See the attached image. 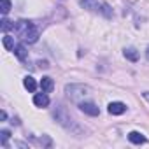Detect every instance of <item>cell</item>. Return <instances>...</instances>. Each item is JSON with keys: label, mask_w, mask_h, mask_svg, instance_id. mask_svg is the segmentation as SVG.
<instances>
[{"label": "cell", "mask_w": 149, "mask_h": 149, "mask_svg": "<svg viewBox=\"0 0 149 149\" xmlns=\"http://www.w3.org/2000/svg\"><path fill=\"white\" fill-rule=\"evenodd\" d=\"M14 32L18 33V37H19L23 42H28V44H33V42H37V39H39V28L35 26V23L26 21V19L16 21Z\"/></svg>", "instance_id": "cell-1"}, {"label": "cell", "mask_w": 149, "mask_h": 149, "mask_svg": "<svg viewBox=\"0 0 149 149\" xmlns=\"http://www.w3.org/2000/svg\"><path fill=\"white\" fill-rule=\"evenodd\" d=\"M79 4H81L83 9H88L91 13H102L105 18H111L112 16L111 7L105 2H102V0H79Z\"/></svg>", "instance_id": "cell-2"}, {"label": "cell", "mask_w": 149, "mask_h": 149, "mask_svg": "<svg viewBox=\"0 0 149 149\" xmlns=\"http://www.w3.org/2000/svg\"><path fill=\"white\" fill-rule=\"evenodd\" d=\"M90 88L88 86H83V84H67L65 86V93H67V97L70 98V100H74V102H79L83 97H86V95H90Z\"/></svg>", "instance_id": "cell-3"}, {"label": "cell", "mask_w": 149, "mask_h": 149, "mask_svg": "<svg viewBox=\"0 0 149 149\" xmlns=\"http://www.w3.org/2000/svg\"><path fill=\"white\" fill-rule=\"evenodd\" d=\"M79 109L88 116H98L100 114V109L93 102H79Z\"/></svg>", "instance_id": "cell-4"}, {"label": "cell", "mask_w": 149, "mask_h": 149, "mask_svg": "<svg viewBox=\"0 0 149 149\" xmlns=\"http://www.w3.org/2000/svg\"><path fill=\"white\" fill-rule=\"evenodd\" d=\"M107 111H109V114H112V116H119V114H123V112L126 111V105H125L123 102H111L109 107H107Z\"/></svg>", "instance_id": "cell-5"}, {"label": "cell", "mask_w": 149, "mask_h": 149, "mask_svg": "<svg viewBox=\"0 0 149 149\" xmlns=\"http://www.w3.org/2000/svg\"><path fill=\"white\" fill-rule=\"evenodd\" d=\"M33 104L37 105V107H47L49 105V97H47V93H35L33 95Z\"/></svg>", "instance_id": "cell-6"}, {"label": "cell", "mask_w": 149, "mask_h": 149, "mask_svg": "<svg viewBox=\"0 0 149 149\" xmlns=\"http://www.w3.org/2000/svg\"><path fill=\"white\" fill-rule=\"evenodd\" d=\"M14 54L18 56L19 61H25V60L28 58V51H26V47H25L23 44H16V46H14Z\"/></svg>", "instance_id": "cell-7"}, {"label": "cell", "mask_w": 149, "mask_h": 149, "mask_svg": "<svg viewBox=\"0 0 149 149\" xmlns=\"http://www.w3.org/2000/svg\"><path fill=\"white\" fill-rule=\"evenodd\" d=\"M53 88H54V83H53L51 77H42V79H40V90H42L44 93H51Z\"/></svg>", "instance_id": "cell-8"}, {"label": "cell", "mask_w": 149, "mask_h": 149, "mask_svg": "<svg viewBox=\"0 0 149 149\" xmlns=\"http://www.w3.org/2000/svg\"><path fill=\"white\" fill-rule=\"evenodd\" d=\"M128 140H130L132 144H137V146H139V144H144V142H146V137H144L140 132H130V133H128Z\"/></svg>", "instance_id": "cell-9"}, {"label": "cell", "mask_w": 149, "mask_h": 149, "mask_svg": "<svg viewBox=\"0 0 149 149\" xmlns=\"http://www.w3.org/2000/svg\"><path fill=\"white\" fill-rule=\"evenodd\" d=\"M23 86H25L30 93H33V91L37 90V83H35V79H33L32 76H26V77L23 79Z\"/></svg>", "instance_id": "cell-10"}, {"label": "cell", "mask_w": 149, "mask_h": 149, "mask_svg": "<svg viewBox=\"0 0 149 149\" xmlns=\"http://www.w3.org/2000/svg\"><path fill=\"white\" fill-rule=\"evenodd\" d=\"M2 44H4V47H6L7 51H14V37H11V35H4Z\"/></svg>", "instance_id": "cell-11"}, {"label": "cell", "mask_w": 149, "mask_h": 149, "mask_svg": "<svg viewBox=\"0 0 149 149\" xmlns=\"http://www.w3.org/2000/svg\"><path fill=\"white\" fill-rule=\"evenodd\" d=\"M125 56H126L130 61H137V60H139V51L133 49V47H128V49H125Z\"/></svg>", "instance_id": "cell-12"}, {"label": "cell", "mask_w": 149, "mask_h": 149, "mask_svg": "<svg viewBox=\"0 0 149 149\" xmlns=\"http://www.w3.org/2000/svg\"><path fill=\"white\" fill-rule=\"evenodd\" d=\"M9 137H11V132H9V130H2V132H0V144H2L4 147H7Z\"/></svg>", "instance_id": "cell-13"}, {"label": "cell", "mask_w": 149, "mask_h": 149, "mask_svg": "<svg viewBox=\"0 0 149 149\" xmlns=\"http://www.w3.org/2000/svg\"><path fill=\"white\" fill-rule=\"evenodd\" d=\"M14 21H9V19H2V32H9V30H14Z\"/></svg>", "instance_id": "cell-14"}, {"label": "cell", "mask_w": 149, "mask_h": 149, "mask_svg": "<svg viewBox=\"0 0 149 149\" xmlns=\"http://www.w3.org/2000/svg\"><path fill=\"white\" fill-rule=\"evenodd\" d=\"M2 16H7V13L11 11V0H2Z\"/></svg>", "instance_id": "cell-15"}, {"label": "cell", "mask_w": 149, "mask_h": 149, "mask_svg": "<svg viewBox=\"0 0 149 149\" xmlns=\"http://www.w3.org/2000/svg\"><path fill=\"white\" fill-rule=\"evenodd\" d=\"M39 67L40 68H49V63L47 61H39Z\"/></svg>", "instance_id": "cell-16"}, {"label": "cell", "mask_w": 149, "mask_h": 149, "mask_svg": "<svg viewBox=\"0 0 149 149\" xmlns=\"http://www.w3.org/2000/svg\"><path fill=\"white\" fill-rule=\"evenodd\" d=\"M0 119H2V121H6V119H7V114H6V111H2V112H0Z\"/></svg>", "instance_id": "cell-17"}, {"label": "cell", "mask_w": 149, "mask_h": 149, "mask_svg": "<svg viewBox=\"0 0 149 149\" xmlns=\"http://www.w3.org/2000/svg\"><path fill=\"white\" fill-rule=\"evenodd\" d=\"M144 98H146V100L149 102V91H146V93H144Z\"/></svg>", "instance_id": "cell-18"}, {"label": "cell", "mask_w": 149, "mask_h": 149, "mask_svg": "<svg viewBox=\"0 0 149 149\" xmlns=\"http://www.w3.org/2000/svg\"><path fill=\"white\" fill-rule=\"evenodd\" d=\"M146 58L149 60V46H147V51H146Z\"/></svg>", "instance_id": "cell-19"}]
</instances>
